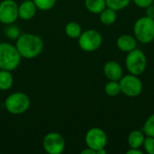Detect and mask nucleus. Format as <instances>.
<instances>
[{
	"mask_svg": "<svg viewBox=\"0 0 154 154\" xmlns=\"http://www.w3.org/2000/svg\"><path fill=\"white\" fill-rule=\"evenodd\" d=\"M105 93L109 97H117L121 93L119 81L109 80L105 86Z\"/></svg>",
	"mask_w": 154,
	"mask_h": 154,
	"instance_id": "obj_19",
	"label": "nucleus"
},
{
	"mask_svg": "<svg viewBox=\"0 0 154 154\" xmlns=\"http://www.w3.org/2000/svg\"><path fill=\"white\" fill-rule=\"evenodd\" d=\"M18 17V5L14 0H3L0 3V22L2 23H14Z\"/></svg>",
	"mask_w": 154,
	"mask_h": 154,
	"instance_id": "obj_10",
	"label": "nucleus"
},
{
	"mask_svg": "<svg viewBox=\"0 0 154 154\" xmlns=\"http://www.w3.org/2000/svg\"><path fill=\"white\" fill-rule=\"evenodd\" d=\"M125 67L130 74L136 76L142 75L147 68L145 53L137 48L128 52L125 58Z\"/></svg>",
	"mask_w": 154,
	"mask_h": 154,
	"instance_id": "obj_4",
	"label": "nucleus"
},
{
	"mask_svg": "<svg viewBox=\"0 0 154 154\" xmlns=\"http://www.w3.org/2000/svg\"><path fill=\"white\" fill-rule=\"evenodd\" d=\"M85 142L88 147L96 151L106 148L107 144V135L104 130L98 127L89 129L85 136Z\"/></svg>",
	"mask_w": 154,
	"mask_h": 154,
	"instance_id": "obj_8",
	"label": "nucleus"
},
{
	"mask_svg": "<svg viewBox=\"0 0 154 154\" xmlns=\"http://www.w3.org/2000/svg\"><path fill=\"white\" fill-rule=\"evenodd\" d=\"M146 135L143 131L134 130L132 131L127 138V143L130 148H141L143 144Z\"/></svg>",
	"mask_w": 154,
	"mask_h": 154,
	"instance_id": "obj_14",
	"label": "nucleus"
},
{
	"mask_svg": "<svg viewBox=\"0 0 154 154\" xmlns=\"http://www.w3.org/2000/svg\"><path fill=\"white\" fill-rule=\"evenodd\" d=\"M145 13H146V15L148 17H151V18L154 19V3L145 8Z\"/></svg>",
	"mask_w": 154,
	"mask_h": 154,
	"instance_id": "obj_26",
	"label": "nucleus"
},
{
	"mask_svg": "<svg viewBox=\"0 0 154 154\" xmlns=\"http://www.w3.org/2000/svg\"><path fill=\"white\" fill-rule=\"evenodd\" d=\"M117 18V14L116 11L106 7L100 14H99V20L102 24L104 25H112L116 23Z\"/></svg>",
	"mask_w": 154,
	"mask_h": 154,
	"instance_id": "obj_15",
	"label": "nucleus"
},
{
	"mask_svg": "<svg viewBox=\"0 0 154 154\" xmlns=\"http://www.w3.org/2000/svg\"><path fill=\"white\" fill-rule=\"evenodd\" d=\"M104 74L109 80L119 81L124 76V70L122 66L116 60H108L105 63L103 68Z\"/></svg>",
	"mask_w": 154,
	"mask_h": 154,
	"instance_id": "obj_11",
	"label": "nucleus"
},
{
	"mask_svg": "<svg viewBox=\"0 0 154 154\" xmlns=\"http://www.w3.org/2000/svg\"><path fill=\"white\" fill-rule=\"evenodd\" d=\"M134 34L135 39L143 44L153 42L154 19L147 15L137 19L134 24Z\"/></svg>",
	"mask_w": 154,
	"mask_h": 154,
	"instance_id": "obj_3",
	"label": "nucleus"
},
{
	"mask_svg": "<svg viewBox=\"0 0 154 154\" xmlns=\"http://www.w3.org/2000/svg\"><path fill=\"white\" fill-rule=\"evenodd\" d=\"M132 0H106V7H109L115 11H120L127 7Z\"/></svg>",
	"mask_w": 154,
	"mask_h": 154,
	"instance_id": "obj_20",
	"label": "nucleus"
},
{
	"mask_svg": "<svg viewBox=\"0 0 154 154\" xmlns=\"http://www.w3.org/2000/svg\"><path fill=\"white\" fill-rule=\"evenodd\" d=\"M143 132L146 136L154 137V114L146 119L143 127Z\"/></svg>",
	"mask_w": 154,
	"mask_h": 154,
	"instance_id": "obj_21",
	"label": "nucleus"
},
{
	"mask_svg": "<svg viewBox=\"0 0 154 154\" xmlns=\"http://www.w3.org/2000/svg\"><path fill=\"white\" fill-rule=\"evenodd\" d=\"M36 10L37 7L32 0H24L18 6V14L23 20H31L34 17Z\"/></svg>",
	"mask_w": 154,
	"mask_h": 154,
	"instance_id": "obj_13",
	"label": "nucleus"
},
{
	"mask_svg": "<svg viewBox=\"0 0 154 154\" xmlns=\"http://www.w3.org/2000/svg\"><path fill=\"white\" fill-rule=\"evenodd\" d=\"M32 1L35 4L37 9L42 11H48L55 5L57 0H32Z\"/></svg>",
	"mask_w": 154,
	"mask_h": 154,
	"instance_id": "obj_22",
	"label": "nucleus"
},
{
	"mask_svg": "<svg viewBox=\"0 0 154 154\" xmlns=\"http://www.w3.org/2000/svg\"><path fill=\"white\" fill-rule=\"evenodd\" d=\"M143 146L145 152L148 154H154V137L146 136Z\"/></svg>",
	"mask_w": 154,
	"mask_h": 154,
	"instance_id": "obj_24",
	"label": "nucleus"
},
{
	"mask_svg": "<svg viewBox=\"0 0 154 154\" xmlns=\"http://www.w3.org/2000/svg\"><path fill=\"white\" fill-rule=\"evenodd\" d=\"M31 105L30 97L23 92H15L7 97L5 101V106L12 115H22L25 113Z\"/></svg>",
	"mask_w": 154,
	"mask_h": 154,
	"instance_id": "obj_5",
	"label": "nucleus"
},
{
	"mask_svg": "<svg viewBox=\"0 0 154 154\" xmlns=\"http://www.w3.org/2000/svg\"><path fill=\"white\" fill-rule=\"evenodd\" d=\"M85 6L87 10L92 14H100L106 7V0H85Z\"/></svg>",
	"mask_w": 154,
	"mask_h": 154,
	"instance_id": "obj_16",
	"label": "nucleus"
},
{
	"mask_svg": "<svg viewBox=\"0 0 154 154\" xmlns=\"http://www.w3.org/2000/svg\"><path fill=\"white\" fill-rule=\"evenodd\" d=\"M116 47L124 52H130L131 51L136 49L137 47V40L134 36L130 34H123L120 35L116 40Z\"/></svg>",
	"mask_w": 154,
	"mask_h": 154,
	"instance_id": "obj_12",
	"label": "nucleus"
},
{
	"mask_svg": "<svg viewBox=\"0 0 154 154\" xmlns=\"http://www.w3.org/2000/svg\"><path fill=\"white\" fill-rule=\"evenodd\" d=\"M14 83V78L11 71L0 69V90L5 91L9 89Z\"/></svg>",
	"mask_w": 154,
	"mask_h": 154,
	"instance_id": "obj_17",
	"label": "nucleus"
},
{
	"mask_svg": "<svg viewBox=\"0 0 154 154\" xmlns=\"http://www.w3.org/2000/svg\"><path fill=\"white\" fill-rule=\"evenodd\" d=\"M79 39V48L87 52H92L97 51L102 44L103 38L101 33L94 29H89L82 32Z\"/></svg>",
	"mask_w": 154,
	"mask_h": 154,
	"instance_id": "obj_7",
	"label": "nucleus"
},
{
	"mask_svg": "<svg viewBox=\"0 0 154 154\" xmlns=\"http://www.w3.org/2000/svg\"><path fill=\"white\" fill-rule=\"evenodd\" d=\"M65 32L69 38L78 39L82 33V29L77 22H69L65 26Z\"/></svg>",
	"mask_w": 154,
	"mask_h": 154,
	"instance_id": "obj_18",
	"label": "nucleus"
},
{
	"mask_svg": "<svg viewBox=\"0 0 154 154\" xmlns=\"http://www.w3.org/2000/svg\"><path fill=\"white\" fill-rule=\"evenodd\" d=\"M42 145L47 153L60 154L63 152L66 143L61 134L52 132L45 135L43 138Z\"/></svg>",
	"mask_w": 154,
	"mask_h": 154,
	"instance_id": "obj_9",
	"label": "nucleus"
},
{
	"mask_svg": "<svg viewBox=\"0 0 154 154\" xmlns=\"http://www.w3.org/2000/svg\"><path fill=\"white\" fill-rule=\"evenodd\" d=\"M82 154H97L96 151H94L93 149L89 148V147H87L86 149H84L82 152H81Z\"/></svg>",
	"mask_w": 154,
	"mask_h": 154,
	"instance_id": "obj_28",
	"label": "nucleus"
},
{
	"mask_svg": "<svg viewBox=\"0 0 154 154\" xmlns=\"http://www.w3.org/2000/svg\"><path fill=\"white\" fill-rule=\"evenodd\" d=\"M121 93L128 97H136L143 92V82L139 76L128 74L124 75L119 80Z\"/></svg>",
	"mask_w": 154,
	"mask_h": 154,
	"instance_id": "obj_6",
	"label": "nucleus"
},
{
	"mask_svg": "<svg viewBox=\"0 0 154 154\" xmlns=\"http://www.w3.org/2000/svg\"><path fill=\"white\" fill-rule=\"evenodd\" d=\"M8 26L5 29V34L6 37H8L11 40H16L20 36V30L16 25H14L13 23L7 24Z\"/></svg>",
	"mask_w": 154,
	"mask_h": 154,
	"instance_id": "obj_23",
	"label": "nucleus"
},
{
	"mask_svg": "<svg viewBox=\"0 0 154 154\" xmlns=\"http://www.w3.org/2000/svg\"><path fill=\"white\" fill-rule=\"evenodd\" d=\"M134 3L140 8H146L150 5L153 4L154 0H133Z\"/></svg>",
	"mask_w": 154,
	"mask_h": 154,
	"instance_id": "obj_25",
	"label": "nucleus"
},
{
	"mask_svg": "<svg viewBox=\"0 0 154 154\" xmlns=\"http://www.w3.org/2000/svg\"><path fill=\"white\" fill-rule=\"evenodd\" d=\"M22 56L16 47L8 42H0V69L14 70L21 62Z\"/></svg>",
	"mask_w": 154,
	"mask_h": 154,
	"instance_id": "obj_2",
	"label": "nucleus"
},
{
	"mask_svg": "<svg viewBox=\"0 0 154 154\" xmlns=\"http://www.w3.org/2000/svg\"><path fill=\"white\" fill-rule=\"evenodd\" d=\"M15 47L23 58L33 59L42 51L43 41L36 34L23 33L16 39Z\"/></svg>",
	"mask_w": 154,
	"mask_h": 154,
	"instance_id": "obj_1",
	"label": "nucleus"
},
{
	"mask_svg": "<svg viewBox=\"0 0 154 154\" xmlns=\"http://www.w3.org/2000/svg\"><path fill=\"white\" fill-rule=\"evenodd\" d=\"M127 154H143V152L141 151L140 148H130L128 151H126Z\"/></svg>",
	"mask_w": 154,
	"mask_h": 154,
	"instance_id": "obj_27",
	"label": "nucleus"
}]
</instances>
